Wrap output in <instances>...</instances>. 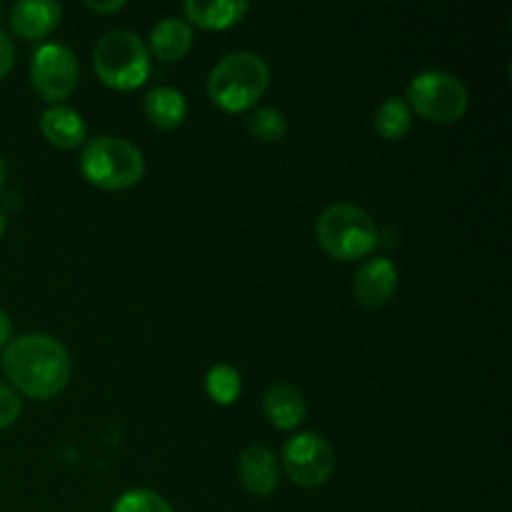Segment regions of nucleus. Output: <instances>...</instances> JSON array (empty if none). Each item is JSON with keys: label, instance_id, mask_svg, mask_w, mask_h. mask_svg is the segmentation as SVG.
Returning <instances> with one entry per match:
<instances>
[{"label": "nucleus", "instance_id": "nucleus-1", "mask_svg": "<svg viewBox=\"0 0 512 512\" xmlns=\"http://www.w3.org/2000/svg\"><path fill=\"white\" fill-rule=\"evenodd\" d=\"M0 363L13 388L35 400L63 393L73 370L65 345L45 333H28L10 340Z\"/></svg>", "mask_w": 512, "mask_h": 512}, {"label": "nucleus", "instance_id": "nucleus-2", "mask_svg": "<svg viewBox=\"0 0 512 512\" xmlns=\"http://www.w3.org/2000/svg\"><path fill=\"white\" fill-rule=\"evenodd\" d=\"M270 83V68L258 53L235 50L220 58L208 75V95L218 108L243 113L263 98Z\"/></svg>", "mask_w": 512, "mask_h": 512}, {"label": "nucleus", "instance_id": "nucleus-3", "mask_svg": "<svg viewBox=\"0 0 512 512\" xmlns=\"http://www.w3.org/2000/svg\"><path fill=\"white\" fill-rule=\"evenodd\" d=\"M320 248L335 260L365 258L378 245V225L373 215L353 203H335L318 218Z\"/></svg>", "mask_w": 512, "mask_h": 512}, {"label": "nucleus", "instance_id": "nucleus-4", "mask_svg": "<svg viewBox=\"0 0 512 512\" xmlns=\"http://www.w3.org/2000/svg\"><path fill=\"white\" fill-rule=\"evenodd\" d=\"M83 175L105 190L133 188L145 173V160L138 145L118 135H98L88 140L80 155Z\"/></svg>", "mask_w": 512, "mask_h": 512}, {"label": "nucleus", "instance_id": "nucleus-5", "mask_svg": "<svg viewBox=\"0 0 512 512\" xmlns=\"http://www.w3.org/2000/svg\"><path fill=\"white\" fill-rule=\"evenodd\" d=\"M93 65L108 88H140L150 73L148 45L130 30H110L95 43Z\"/></svg>", "mask_w": 512, "mask_h": 512}, {"label": "nucleus", "instance_id": "nucleus-6", "mask_svg": "<svg viewBox=\"0 0 512 512\" xmlns=\"http://www.w3.org/2000/svg\"><path fill=\"white\" fill-rule=\"evenodd\" d=\"M405 103L430 123H455L468 110V88L448 70H423L408 85Z\"/></svg>", "mask_w": 512, "mask_h": 512}, {"label": "nucleus", "instance_id": "nucleus-7", "mask_svg": "<svg viewBox=\"0 0 512 512\" xmlns=\"http://www.w3.org/2000/svg\"><path fill=\"white\" fill-rule=\"evenodd\" d=\"M283 465L288 478L300 488H320L335 468L333 445L320 433H300L285 443Z\"/></svg>", "mask_w": 512, "mask_h": 512}, {"label": "nucleus", "instance_id": "nucleus-8", "mask_svg": "<svg viewBox=\"0 0 512 512\" xmlns=\"http://www.w3.org/2000/svg\"><path fill=\"white\" fill-rule=\"evenodd\" d=\"M80 78V65L73 50L63 43H45L35 50L30 63V83L40 98L65 100L75 90Z\"/></svg>", "mask_w": 512, "mask_h": 512}, {"label": "nucleus", "instance_id": "nucleus-9", "mask_svg": "<svg viewBox=\"0 0 512 512\" xmlns=\"http://www.w3.org/2000/svg\"><path fill=\"white\" fill-rule=\"evenodd\" d=\"M398 288V268L388 258H373L358 270L353 295L365 308H383Z\"/></svg>", "mask_w": 512, "mask_h": 512}, {"label": "nucleus", "instance_id": "nucleus-10", "mask_svg": "<svg viewBox=\"0 0 512 512\" xmlns=\"http://www.w3.org/2000/svg\"><path fill=\"white\" fill-rule=\"evenodd\" d=\"M238 478L250 495L265 498V495L275 493L280 483V465L273 450H268L265 445L245 448L238 458Z\"/></svg>", "mask_w": 512, "mask_h": 512}, {"label": "nucleus", "instance_id": "nucleus-11", "mask_svg": "<svg viewBox=\"0 0 512 512\" xmlns=\"http://www.w3.org/2000/svg\"><path fill=\"white\" fill-rule=\"evenodd\" d=\"M60 15L63 8L55 0H18L10 8V25L20 38L38 40L58 28Z\"/></svg>", "mask_w": 512, "mask_h": 512}, {"label": "nucleus", "instance_id": "nucleus-12", "mask_svg": "<svg viewBox=\"0 0 512 512\" xmlns=\"http://www.w3.org/2000/svg\"><path fill=\"white\" fill-rule=\"evenodd\" d=\"M263 413L280 430H293L308 415L303 393L290 383H275L263 395Z\"/></svg>", "mask_w": 512, "mask_h": 512}, {"label": "nucleus", "instance_id": "nucleus-13", "mask_svg": "<svg viewBox=\"0 0 512 512\" xmlns=\"http://www.w3.org/2000/svg\"><path fill=\"white\" fill-rule=\"evenodd\" d=\"M193 45V25L183 18H160L150 30V50L158 60L175 63L183 55H188ZM148 50V53H150Z\"/></svg>", "mask_w": 512, "mask_h": 512}, {"label": "nucleus", "instance_id": "nucleus-14", "mask_svg": "<svg viewBox=\"0 0 512 512\" xmlns=\"http://www.w3.org/2000/svg\"><path fill=\"white\" fill-rule=\"evenodd\" d=\"M40 130H43L45 140H50L58 148H75L88 135L83 115L78 110L68 108V105H50L40 115Z\"/></svg>", "mask_w": 512, "mask_h": 512}, {"label": "nucleus", "instance_id": "nucleus-15", "mask_svg": "<svg viewBox=\"0 0 512 512\" xmlns=\"http://www.w3.org/2000/svg\"><path fill=\"white\" fill-rule=\"evenodd\" d=\"M185 15L193 25L205 30H223L230 25L240 23L250 5L245 0H213V3H203V0H188L183 5Z\"/></svg>", "mask_w": 512, "mask_h": 512}, {"label": "nucleus", "instance_id": "nucleus-16", "mask_svg": "<svg viewBox=\"0 0 512 512\" xmlns=\"http://www.w3.org/2000/svg\"><path fill=\"white\" fill-rule=\"evenodd\" d=\"M145 115H148L150 123L160 130H173L188 115V103H185V95L180 90L168 88V85H160L153 88L145 95Z\"/></svg>", "mask_w": 512, "mask_h": 512}, {"label": "nucleus", "instance_id": "nucleus-17", "mask_svg": "<svg viewBox=\"0 0 512 512\" xmlns=\"http://www.w3.org/2000/svg\"><path fill=\"white\" fill-rule=\"evenodd\" d=\"M410 125H413V110L408 108L405 98H388L375 113V130L385 140L405 138Z\"/></svg>", "mask_w": 512, "mask_h": 512}, {"label": "nucleus", "instance_id": "nucleus-18", "mask_svg": "<svg viewBox=\"0 0 512 512\" xmlns=\"http://www.w3.org/2000/svg\"><path fill=\"white\" fill-rule=\"evenodd\" d=\"M245 128L260 143H278L288 133V118L278 108H258L248 115Z\"/></svg>", "mask_w": 512, "mask_h": 512}, {"label": "nucleus", "instance_id": "nucleus-19", "mask_svg": "<svg viewBox=\"0 0 512 512\" xmlns=\"http://www.w3.org/2000/svg\"><path fill=\"white\" fill-rule=\"evenodd\" d=\"M205 390L220 405H230L240 395V373L230 365H215L205 375Z\"/></svg>", "mask_w": 512, "mask_h": 512}, {"label": "nucleus", "instance_id": "nucleus-20", "mask_svg": "<svg viewBox=\"0 0 512 512\" xmlns=\"http://www.w3.org/2000/svg\"><path fill=\"white\" fill-rule=\"evenodd\" d=\"M110 512H175V510L163 495L153 493V490H128L125 495H120L118 503L113 505V510Z\"/></svg>", "mask_w": 512, "mask_h": 512}, {"label": "nucleus", "instance_id": "nucleus-21", "mask_svg": "<svg viewBox=\"0 0 512 512\" xmlns=\"http://www.w3.org/2000/svg\"><path fill=\"white\" fill-rule=\"evenodd\" d=\"M20 410H23L20 395L10 385L0 383V430L10 428L20 418Z\"/></svg>", "mask_w": 512, "mask_h": 512}, {"label": "nucleus", "instance_id": "nucleus-22", "mask_svg": "<svg viewBox=\"0 0 512 512\" xmlns=\"http://www.w3.org/2000/svg\"><path fill=\"white\" fill-rule=\"evenodd\" d=\"M15 63V48H13V40L8 38V33L0 30V80L10 73Z\"/></svg>", "mask_w": 512, "mask_h": 512}, {"label": "nucleus", "instance_id": "nucleus-23", "mask_svg": "<svg viewBox=\"0 0 512 512\" xmlns=\"http://www.w3.org/2000/svg\"><path fill=\"white\" fill-rule=\"evenodd\" d=\"M90 10H95V13H115V10L125 8V0H105V3H98V0H88Z\"/></svg>", "mask_w": 512, "mask_h": 512}, {"label": "nucleus", "instance_id": "nucleus-24", "mask_svg": "<svg viewBox=\"0 0 512 512\" xmlns=\"http://www.w3.org/2000/svg\"><path fill=\"white\" fill-rule=\"evenodd\" d=\"M10 335H13V323H10L5 310H0V348H5L10 343Z\"/></svg>", "mask_w": 512, "mask_h": 512}, {"label": "nucleus", "instance_id": "nucleus-25", "mask_svg": "<svg viewBox=\"0 0 512 512\" xmlns=\"http://www.w3.org/2000/svg\"><path fill=\"white\" fill-rule=\"evenodd\" d=\"M5 175H8V165H5V158L0 155V188H3L5 183Z\"/></svg>", "mask_w": 512, "mask_h": 512}, {"label": "nucleus", "instance_id": "nucleus-26", "mask_svg": "<svg viewBox=\"0 0 512 512\" xmlns=\"http://www.w3.org/2000/svg\"><path fill=\"white\" fill-rule=\"evenodd\" d=\"M5 228H8V220H5V213L0 210V235L5 233Z\"/></svg>", "mask_w": 512, "mask_h": 512}]
</instances>
